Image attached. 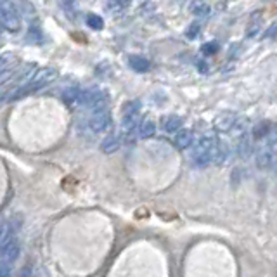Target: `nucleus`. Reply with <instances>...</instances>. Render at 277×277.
<instances>
[{
  "label": "nucleus",
  "mask_w": 277,
  "mask_h": 277,
  "mask_svg": "<svg viewBox=\"0 0 277 277\" xmlns=\"http://www.w3.org/2000/svg\"><path fill=\"white\" fill-rule=\"evenodd\" d=\"M217 154H218V142L215 140V137L206 136L199 138L198 144H196L194 152H192V161L198 166H206L217 159Z\"/></svg>",
  "instance_id": "obj_1"
},
{
  "label": "nucleus",
  "mask_w": 277,
  "mask_h": 277,
  "mask_svg": "<svg viewBox=\"0 0 277 277\" xmlns=\"http://www.w3.org/2000/svg\"><path fill=\"white\" fill-rule=\"evenodd\" d=\"M80 104L87 106L92 111H99V109H106L108 106V94L101 89H87L82 90V97H80Z\"/></svg>",
  "instance_id": "obj_2"
},
{
  "label": "nucleus",
  "mask_w": 277,
  "mask_h": 277,
  "mask_svg": "<svg viewBox=\"0 0 277 277\" xmlns=\"http://www.w3.org/2000/svg\"><path fill=\"white\" fill-rule=\"evenodd\" d=\"M19 253H21V244L14 236L0 244V262H3V264L12 265L19 258Z\"/></svg>",
  "instance_id": "obj_3"
},
{
  "label": "nucleus",
  "mask_w": 277,
  "mask_h": 277,
  "mask_svg": "<svg viewBox=\"0 0 277 277\" xmlns=\"http://www.w3.org/2000/svg\"><path fill=\"white\" fill-rule=\"evenodd\" d=\"M111 123H113V118H111V113L108 111V108L94 111L89 120V127L94 134H101V132L109 130L111 129Z\"/></svg>",
  "instance_id": "obj_4"
},
{
  "label": "nucleus",
  "mask_w": 277,
  "mask_h": 277,
  "mask_svg": "<svg viewBox=\"0 0 277 277\" xmlns=\"http://www.w3.org/2000/svg\"><path fill=\"white\" fill-rule=\"evenodd\" d=\"M56 78H57V69L47 66V68L36 69L35 75H33V78L30 80V83L35 87L36 90H40V89H43V87L49 85V83H52Z\"/></svg>",
  "instance_id": "obj_5"
},
{
  "label": "nucleus",
  "mask_w": 277,
  "mask_h": 277,
  "mask_svg": "<svg viewBox=\"0 0 277 277\" xmlns=\"http://www.w3.org/2000/svg\"><path fill=\"white\" fill-rule=\"evenodd\" d=\"M182 125H184V120L178 115H165L161 118V129L165 130L166 134L180 132Z\"/></svg>",
  "instance_id": "obj_6"
},
{
  "label": "nucleus",
  "mask_w": 277,
  "mask_h": 277,
  "mask_svg": "<svg viewBox=\"0 0 277 277\" xmlns=\"http://www.w3.org/2000/svg\"><path fill=\"white\" fill-rule=\"evenodd\" d=\"M189 10H191L192 16L199 17V19H206L211 14L210 3L205 2V0H192L191 5H189Z\"/></svg>",
  "instance_id": "obj_7"
},
{
  "label": "nucleus",
  "mask_w": 277,
  "mask_h": 277,
  "mask_svg": "<svg viewBox=\"0 0 277 277\" xmlns=\"http://www.w3.org/2000/svg\"><path fill=\"white\" fill-rule=\"evenodd\" d=\"M122 145V136L120 134H109L108 137H104V140L101 142V149L106 154H113L116 152Z\"/></svg>",
  "instance_id": "obj_8"
},
{
  "label": "nucleus",
  "mask_w": 277,
  "mask_h": 277,
  "mask_svg": "<svg viewBox=\"0 0 277 277\" xmlns=\"http://www.w3.org/2000/svg\"><path fill=\"white\" fill-rule=\"evenodd\" d=\"M127 61H129V66L137 73H147L151 69L149 59H145L144 56H138V54H130Z\"/></svg>",
  "instance_id": "obj_9"
},
{
  "label": "nucleus",
  "mask_w": 277,
  "mask_h": 277,
  "mask_svg": "<svg viewBox=\"0 0 277 277\" xmlns=\"http://www.w3.org/2000/svg\"><path fill=\"white\" fill-rule=\"evenodd\" d=\"M192 142H194V134L187 129L177 132V136L173 138V144L177 149H187L189 145H192Z\"/></svg>",
  "instance_id": "obj_10"
},
{
  "label": "nucleus",
  "mask_w": 277,
  "mask_h": 277,
  "mask_svg": "<svg viewBox=\"0 0 277 277\" xmlns=\"http://www.w3.org/2000/svg\"><path fill=\"white\" fill-rule=\"evenodd\" d=\"M272 159H274V152L269 145H264L262 149H258L257 152V165L258 168H269L272 165Z\"/></svg>",
  "instance_id": "obj_11"
},
{
  "label": "nucleus",
  "mask_w": 277,
  "mask_h": 277,
  "mask_svg": "<svg viewBox=\"0 0 277 277\" xmlns=\"http://www.w3.org/2000/svg\"><path fill=\"white\" fill-rule=\"evenodd\" d=\"M260 28H262V10H257V12H253V16L250 17V21H248L246 36L248 38L257 36L258 31H260Z\"/></svg>",
  "instance_id": "obj_12"
},
{
  "label": "nucleus",
  "mask_w": 277,
  "mask_h": 277,
  "mask_svg": "<svg viewBox=\"0 0 277 277\" xmlns=\"http://www.w3.org/2000/svg\"><path fill=\"white\" fill-rule=\"evenodd\" d=\"M236 122H238L236 115H232V113H224V115L218 116L217 129L218 130H232L234 129V125H236Z\"/></svg>",
  "instance_id": "obj_13"
},
{
  "label": "nucleus",
  "mask_w": 277,
  "mask_h": 277,
  "mask_svg": "<svg viewBox=\"0 0 277 277\" xmlns=\"http://www.w3.org/2000/svg\"><path fill=\"white\" fill-rule=\"evenodd\" d=\"M80 97H82V89L78 87H69L63 92V99L64 103L73 106V104H80Z\"/></svg>",
  "instance_id": "obj_14"
},
{
  "label": "nucleus",
  "mask_w": 277,
  "mask_h": 277,
  "mask_svg": "<svg viewBox=\"0 0 277 277\" xmlns=\"http://www.w3.org/2000/svg\"><path fill=\"white\" fill-rule=\"evenodd\" d=\"M137 134H138V137L140 138H151L156 134V123L145 120V122H142L140 125H138Z\"/></svg>",
  "instance_id": "obj_15"
},
{
  "label": "nucleus",
  "mask_w": 277,
  "mask_h": 277,
  "mask_svg": "<svg viewBox=\"0 0 277 277\" xmlns=\"http://www.w3.org/2000/svg\"><path fill=\"white\" fill-rule=\"evenodd\" d=\"M238 154L241 156L243 159H246L248 156L251 154V142H250V137H248L246 134H243L238 140Z\"/></svg>",
  "instance_id": "obj_16"
},
{
  "label": "nucleus",
  "mask_w": 277,
  "mask_h": 277,
  "mask_svg": "<svg viewBox=\"0 0 277 277\" xmlns=\"http://www.w3.org/2000/svg\"><path fill=\"white\" fill-rule=\"evenodd\" d=\"M87 24H89V28H92V30L99 31L104 28V19L99 16V14H92L90 12L89 16H87Z\"/></svg>",
  "instance_id": "obj_17"
},
{
  "label": "nucleus",
  "mask_w": 277,
  "mask_h": 277,
  "mask_svg": "<svg viewBox=\"0 0 277 277\" xmlns=\"http://www.w3.org/2000/svg\"><path fill=\"white\" fill-rule=\"evenodd\" d=\"M14 63H16V57H14L12 54L10 52L2 54V56H0V75H2L3 71H7V69L12 68Z\"/></svg>",
  "instance_id": "obj_18"
},
{
  "label": "nucleus",
  "mask_w": 277,
  "mask_h": 277,
  "mask_svg": "<svg viewBox=\"0 0 277 277\" xmlns=\"http://www.w3.org/2000/svg\"><path fill=\"white\" fill-rule=\"evenodd\" d=\"M220 50V45L218 42H206L201 45V54L203 56H215V54Z\"/></svg>",
  "instance_id": "obj_19"
},
{
  "label": "nucleus",
  "mask_w": 277,
  "mask_h": 277,
  "mask_svg": "<svg viewBox=\"0 0 277 277\" xmlns=\"http://www.w3.org/2000/svg\"><path fill=\"white\" fill-rule=\"evenodd\" d=\"M138 111H140V103H138V101H129V103L123 106V116L136 115Z\"/></svg>",
  "instance_id": "obj_20"
},
{
  "label": "nucleus",
  "mask_w": 277,
  "mask_h": 277,
  "mask_svg": "<svg viewBox=\"0 0 277 277\" xmlns=\"http://www.w3.org/2000/svg\"><path fill=\"white\" fill-rule=\"evenodd\" d=\"M9 238H12V232H10V227L7 222H0V244L3 241H7Z\"/></svg>",
  "instance_id": "obj_21"
},
{
  "label": "nucleus",
  "mask_w": 277,
  "mask_h": 277,
  "mask_svg": "<svg viewBox=\"0 0 277 277\" xmlns=\"http://www.w3.org/2000/svg\"><path fill=\"white\" fill-rule=\"evenodd\" d=\"M199 28H201V26H199V23H191L187 30H185V36H187V38H191V40L196 38V36L199 35Z\"/></svg>",
  "instance_id": "obj_22"
},
{
  "label": "nucleus",
  "mask_w": 277,
  "mask_h": 277,
  "mask_svg": "<svg viewBox=\"0 0 277 277\" xmlns=\"http://www.w3.org/2000/svg\"><path fill=\"white\" fill-rule=\"evenodd\" d=\"M267 132H269V125H267V123H260V125H257V127L253 129V136L257 137V138L264 137Z\"/></svg>",
  "instance_id": "obj_23"
},
{
  "label": "nucleus",
  "mask_w": 277,
  "mask_h": 277,
  "mask_svg": "<svg viewBox=\"0 0 277 277\" xmlns=\"http://www.w3.org/2000/svg\"><path fill=\"white\" fill-rule=\"evenodd\" d=\"M10 276H12V269H10V265L0 262V277H10Z\"/></svg>",
  "instance_id": "obj_24"
},
{
  "label": "nucleus",
  "mask_w": 277,
  "mask_h": 277,
  "mask_svg": "<svg viewBox=\"0 0 277 277\" xmlns=\"http://www.w3.org/2000/svg\"><path fill=\"white\" fill-rule=\"evenodd\" d=\"M276 35H277V21H276L274 24H272L271 28H269L267 31H265V33H264V38H274Z\"/></svg>",
  "instance_id": "obj_25"
},
{
  "label": "nucleus",
  "mask_w": 277,
  "mask_h": 277,
  "mask_svg": "<svg viewBox=\"0 0 277 277\" xmlns=\"http://www.w3.org/2000/svg\"><path fill=\"white\" fill-rule=\"evenodd\" d=\"M274 140L277 142V129H276V134H274Z\"/></svg>",
  "instance_id": "obj_26"
}]
</instances>
